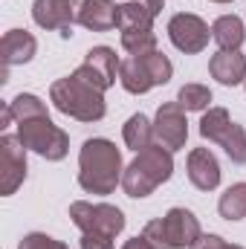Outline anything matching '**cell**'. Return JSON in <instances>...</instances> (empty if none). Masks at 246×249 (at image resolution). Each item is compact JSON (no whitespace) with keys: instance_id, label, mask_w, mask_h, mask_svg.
Returning <instances> with one entry per match:
<instances>
[{"instance_id":"obj_19","label":"cell","mask_w":246,"mask_h":249,"mask_svg":"<svg viewBox=\"0 0 246 249\" xmlns=\"http://www.w3.org/2000/svg\"><path fill=\"white\" fill-rule=\"evenodd\" d=\"M211 38L217 41L220 50H241L246 32H244V20L238 15H220L211 23Z\"/></svg>"},{"instance_id":"obj_23","label":"cell","mask_w":246,"mask_h":249,"mask_svg":"<svg viewBox=\"0 0 246 249\" xmlns=\"http://www.w3.org/2000/svg\"><path fill=\"white\" fill-rule=\"evenodd\" d=\"M177 102L185 110H206L211 105V90L203 87V84H183L180 93H177Z\"/></svg>"},{"instance_id":"obj_20","label":"cell","mask_w":246,"mask_h":249,"mask_svg":"<svg viewBox=\"0 0 246 249\" xmlns=\"http://www.w3.org/2000/svg\"><path fill=\"white\" fill-rule=\"evenodd\" d=\"M122 136H124V145L130 148V151H145V148H151L154 145V122H148V116H142V113H133L122 127Z\"/></svg>"},{"instance_id":"obj_7","label":"cell","mask_w":246,"mask_h":249,"mask_svg":"<svg viewBox=\"0 0 246 249\" xmlns=\"http://www.w3.org/2000/svg\"><path fill=\"white\" fill-rule=\"evenodd\" d=\"M70 217L72 223L84 232V235H102V238H116L124 229V214L122 209L110 206V203H84L75 200L70 206Z\"/></svg>"},{"instance_id":"obj_25","label":"cell","mask_w":246,"mask_h":249,"mask_svg":"<svg viewBox=\"0 0 246 249\" xmlns=\"http://www.w3.org/2000/svg\"><path fill=\"white\" fill-rule=\"evenodd\" d=\"M142 238H145L154 249H171V247H168V235H165V223H162V217H157V220L145 223Z\"/></svg>"},{"instance_id":"obj_9","label":"cell","mask_w":246,"mask_h":249,"mask_svg":"<svg viewBox=\"0 0 246 249\" xmlns=\"http://www.w3.org/2000/svg\"><path fill=\"white\" fill-rule=\"evenodd\" d=\"M84 0H35L32 3V20L41 29H58L64 38L72 35V26L81 18Z\"/></svg>"},{"instance_id":"obj_27","label":"cell","mask_w":246,"mask_h":249,"mask_svg":"<svg viewBox=\"0 0 246 249\" xmlns=\"http://www.w3.org/2000/svg\"><path fill=\"white\" fill-rule=\"evenodd\" d=\"M191 249H244V247H238V244H226L220 235H200V241H197Z\"/></svg>"},{"instance_id":"obj_31","label":"cell","mask_w":246,"mask_h":249,"mask_svg":"<svg viewBox=\"0 0 246 249\" xmlns=\"http://www.w3.org/2000/svg\"><path fill=\"white\" fill-rule=\"evenodd\" d=\"M211 3H232V0H211Z\"/></svg>"},{"instance_id":"obj_17","label":"cell","mask_w":246,"mask_h":249,"mask_svg":"<svg viewBox=\"0 0 246 249\" xmlns=\"http://www.w3.org/2000/svg\"><path fill=\"white\" fill-rule=\"evenodd\" d=\"M78 23L93 32H110L119 23V6L113 0H84Z\"/></svg>"},{"instance_id":"obj_1","label":"cell","mask_w":246,"mask_h":249,"mask_svg":"<svg viewBox=\"0 0 246 249\" xmlns=\"http://www.w3.org/2000/svg\"><path fill=\"white\" fill-rule=\"evenodd\" d=\"M122 154L110 139H87L78 151V186L87 194H113L122 183Z\"/></svg>"},{"instance_id":"obj_30","label":"cell","mask_w":246,"mask_h":249,"mask_svg":"<svg viewBox=\"0 0 246 249\" xmlns=\"http://www.w3.org/2000/svg\"><path fill=\"white\" fill-rule=\"evenodd\" d=\"M145 6H148V9L154 12V18H157V15L162 12V6H165V3H162V0H145Z\"/></svg>"},{"instance_id":"obj_4","label":"cell","mask_w":246,"mask_h":249,"mask_svg":"<svg viewBox=\"0 0 246 249\" xmlns=\"http://www.w3.org/2000/svg\"><path fill=\"white\" fill-rule=\"evenodd\" d=\"M171 75H174V64L168 61V55L159 53V50H151V53H142V55H130L119 67V81L133 96H142L151 87L168 84Z\"/></svg>"},{"instance_id":"obj_21","label":"cell","mask_w":246,"mask_h":249,"mask_svg":"<svg viewBox=\"0 0 246 249\" xmlns=\"http://www.w3.org/2000/svg\"><path fill=\"white\" fill-rule=\"evenodd\" d=\"M217 212L220 217L226 220H244L246 217V183H235L220 194V203H217Z\"/></svg>"},{"instance_id":"obj_5","label":"cell","mask_w":246,"mask_h":249,"mask_svg":"<svg viewBox=\"0 0 246 249\" xmlns=\"http://www.w3.org/2000/svg\"><path fill=\"white\" fill-rule=\"evenodd\" d=\"M200 136L209 139V142H217L232 162L246 165V130L244 124L229 119L226 107H209V113H203Z\"/></svg>"},{"instance_id":"obj_14","label":"cell","mask_w":246,"mask_h":249,"mask_svg":"<svg viewBox=\"0 0 246 249\" xmlns=\"http://www.w3.org/2000/svg\"><path fill=\"white\" fill-rule=\"evenodd\" d=\"M188 180L200 191H214L220 186V165L209 148H194L188 154Z\"/></svg>"},{"instance_id":"obj_12","label":"cell","mask_w":246,"mask_h":249,"mask_svg":"<svg viewBox=\"0 0 246 249\" xmlns=\"http://www.w3.org/2000/svg\"><path fill=\"white\" fill-rule=\"evenodd\" d=\"M154 136L162 148H168L171 154L185 148V139H188V122H185V107L180 102H165L159 105L157 110V119H154Z\"/></svg>"},{"instance_id":"obj_22","label":"cell","mask_w":246,"mask_h":249,"mask_svg":"<svg viewBox=\"0 0 246 249\" xmlns=\"http://www.w3.org/2000/svg\"><path fill=\"white\" fill-rule=\"evenodd\" d=\"M9 110H12L15 122H26V119H47V116H50L47 105H44L38 96H32V93H20V96H15V99L9 102Z\"/></svg>"},{"instance_id":"obj_28","label":"cell","mask_w":246,"mask_h":249,"mask_svg":"<svg viewBox=\"0 0 246 249\" xmlns=\"http://www.w3.org/2000/svg\"><path fill=\"white\" fill-rule=\"evenodd\" d=\"M81 249H113V238H102V235H81Z\"/></svg>"},{"instance_id":"obj_11","label":"cell","mask_w":246,"mask_h":249,"mask_svg":"<svg viewBox=\"0 0 246 249\" xmlns=\"http://www.w3.org/2000/svg\"><path fill=\"white\" fill-rule=\"evenodd\" d=\"M26 180V148L18 136L3 133L0 136V194H15Z\"/></svg>"},{"instance_id":"obj_32","label":"cell","mask_w":246,"mask_h":249,"mask_svg":"<svg viewBox=\"0 0 246 249\" xmlns=\"http://www.w3.org/2000/svg\"><path fill=\"white\" fill-rule=\"evenodd\" d=\"M244 87H246V81H244Z\"/></svg>"},{"instance_id":"obj_3","label":"cell","mask_w":246,"mask_h":249,"mask_svg":"<svg viewBox=\"0 0 246 249\" xmlns=\"http://www.w3.org/2000/svg\"><path fill=\"white\" fill-rule=\"evenodd\" d=\"M50 99H53V105L61 110L64 116L78 119V122H99L107 113L105 93L90 87V84H84V81H78L75 75L58 78L50 87Z\"/></svg>"},{"instance_id":"obj_8","label":"cell","mask_w":246,"mask_h":249,"mask_svg":"<svg viewBox=\"0 0 246 249\" xmlns=\"http://www.w3.org/2000/svg\"><path fill=\"white\" fill-rule=\"evenodd\" d=\"M119 55H116V50H110V47H93L90 53H87V58L84 64L72 72L78 81H84V84H90V87H96V90H110L113 84H116V78H119Z\"/></svg>"},{"instance_id":"obj_26","label":"cell","mask_w":246,"mask_h":249,"mask_svg":"<svg viewBox=\"0 0 246 249\" xmlns=\"http://www.w3.org/2000/svg\"><path fill=\"white\" fill-rule=\"evenodd\" d=\"M18 249H67L61 241H55V238H50V235H41V232H32V235H26L23 241H20V247Z\"/></svg>"},{"instance_id":"obj_18","label":"cell","mask_w":246,"mask_h":249,"mask_svg":"<svg viewBox=\"0 0 246 249\" xmlns=\"http://www.w3.org/2000/svg\"><path fill=\"white\" fill-rule=\"evenodd\" d=\"M119 32H154V12L139 3V0H127L119 6Z\"/></svg>"},{"instance_id":"obj_16","label":"cell","mask_w":246,"mask_h":249,"mask_svg":"<svg viewBox=\"0 0 246 249\" xmlns=\"http://www.w3.org/2000/svg\"><path fill=\"white\" fill-rule=\"evenodd\" d=\"M209 72L220 84L235 87V84L246 81V55H241V50H220L217 55H211Z\"/></svg>"},{"instance_id":"obj_15","label":"cell","mask_w":246,"mask_h":249,"mask_svg":"<svg viewBox=\"0 0 246 249\" xmlns=\"http://www.w3.org/2000/svg\"><path fill=\"white\" fill-rule=\"evenodd\" d=\"M38 53V41L26 32V29H9L0 41V55H3V75L9 67H18V64H26L35 58Z\"/></svg>"},{"instance_id":"obj_2","label":"cell","mask_w":246,"mask_h":249,"mask_svg":"<svg viewBox=\"0 0 246 249\" xmlns=\"http://www.w3.org/2000/svg\"><path fill=\"white\" fill-rule=\"evenodd\" d=\"M174 174V157L168 148H162L159 142L139 151L136 160L124 168L122 174V188L127 197L139 200V197H148L154 194L162 183H168Z\"/></svg>"},{"instance_id":"obj_6","label":"cell","mask_w":246,"mask_h":249,"mask_svg":"<svg viewBox=\"0 0 246 249\" xmlns=\"http://www.w3.org/2000/svg\"><path fill=\"white\" fill-rule=\"evenodd\" d=\"M18 139L23 142V148L41 154L50 162H58L67 157L70 151V136L64 133L58 124H53V119H26L18 122Z\"/></svg>"},{"instance_id":"obj_13","label":"cell","mask_w":246,"mask_h":249,"mask_svg":"<svg viewBox=\"0 0 246 249\" xmlns=\"http://www.w3.org/2000/svg\"><path fill=\"white\" fill-rule=\"evenodd\" d=\"M165 223V235H168V247L171 249H191L197 241H200V220L194 217V212L188 209H168V214L162 217Z\"/></svg>"},{"instance_id":"obj_24","label":"cell","mask_w":246,"mask_h":249,"mask_svg":"<svg viewBox=\"0 0 246 249\" xmlns=\"http://www.w3.org/2000/svg\"><path fill=\"white\" fill-rule=\"evenodd\" d=\"M122 50L130 55L157 50V32H122Z\"/></svg>"},{"instance_id":"obj_10","label":"cell","mask_w":246,"mask_h":249,"mask_svg":"<svg viewBox=\"0 0 246 249\" xmlns=\"http://www.w3.org/2000/svg\"><path fill=\"white\" fill-rule=\"evenodd\" d=\"M168 38L171 44L185 53V55H197L209 47V38H211V29L206 26L203 18L191 15V12H180L168 20Z\"/></svg>"},{"instance_id":"obj_29","label":"cell","mask_w":246,"mask_h":249,"mask_svg":"<svg viewBox=\"0 0 246 249\" xmlns=\"http://www.w3.org/2000/svg\"><path fill=\"white\" fill-rule=\"evenodd\" d=\"M122 249H154V247H151V244H148V241H145L142 235H136V238L124 241V247H122Z\"/></svg>"}]
</instances>
